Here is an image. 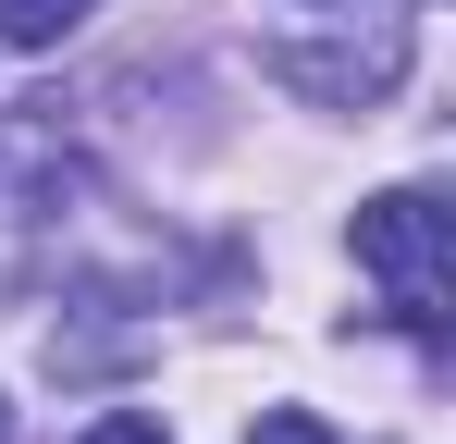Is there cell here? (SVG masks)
Here are the masks:
<instances>
[{"label":"cell","mask_w":456,"mask_h":444,"mask_svg":"<svg viewBox=\"0 0 456 444\" xmlns=\"http://www.w3.org/2000/svg\"><path fill=\"white\" fill-rule=\"evenodd\" d=\"M358 272L382 284V308L407 321V333H444L456 308V222L432 185H395V198H370L358 210Z\"/></svg>","instance_id":"1"},{"label":"cell","mask_w":456,"mask_h":444,"mask_svg":"<svg viewBox=\"0 0 456 444\" xmlns=\"http://www.w3.org/2000/svg\"><path fill=\"white\" fill-rule=\"evenodd\" d=\"M86 198V160L62 136V111L50 99H25V111H0V284H25V259H37V234Z\"/></svg>","instance_id":"2"},{"label":"cell","mask_w":456,"mask_h":444,"mask_svg":"<svg viewBox=\"0 0 456 444\" xmlns=\"http://www.w3.org/2000/svg\"><path fill=\"white\" fill-rule=\"evenodd\" d=\"M272 74H284L297 99H321V111H382V99H395V74H407V12H370V37H346V50L284 37Z\"/></svg>","instance_id":"3"},{"label":"cell","mask_w":456,"mask_h":444,"mask_svg":"<svg viewBox=\"0 0 456 444\" xmlns=\"http://www.w3.org/2000/svg\"><path fill=\"white\" fill-rule=\"evenodd\" d=\"M99 0H0V50H62Z\"/></svg>","instance_id":"4"},{"label":"cell","mask_w":456,"mask_h":444,"mask_svg":"<svg viewBox=\"0 0 456 444\" xmlns=\"http://www.w3.org/2000/svg\"><path fill=\"white\" fill-rule=\"evenodd\" d=\"M247 444H333V432H321L308 407H272V420H259V432H247Z\"/></svg>","instance_id":"5"},{"label":"cell","mask_w":456,"mask_h":444,"mask_svg":"<svg viewBox=\"0 0 456 444\" xmlns=\"http://www.w3.org/2000/svg\"><path fill=\"white\" fill-rule=\"evenodd\" d=\"M86 444H160V420H136V407H111V420H86Z\"/></svg>","instance_id":"6"},{"label":"cell","mask_w":456,"mask_h":444,"mask_svg":"<svg viewBox=\"0 0 456 444\" xmlns=\"http://www.w3.org/2000/svg\"><path fill=\"white\" fill-rule=\"evenodd\" d=\"M0 444H12V407H0Z\"/></svg>","instance_id":"7"}]
</instances>
